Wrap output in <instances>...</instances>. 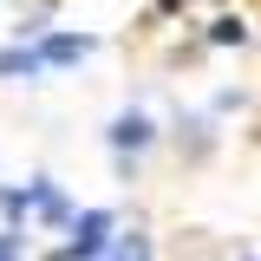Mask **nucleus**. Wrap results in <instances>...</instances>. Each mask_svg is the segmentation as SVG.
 Returning a JSON list of instances; mask_svg holds the SVG:
<instances>
[{"instance_id":"f257e3e1","label":"nucleus","mask_w":261,"mask_h":261,"mask_svg":"<svg viewBox=\"0 0 261 261\" xmlns=\"http://www.w3.org/2000/svg\"><path fill=\"white\" fill-rule=\"evenodd\" d=\"M111 242H118V216H111V209H79L72 228H65V248L53 261H105Z\"/></svg>"},{"instance_id":"f03ea898","label":"nucleus","mask_w":261,"mask_h":261,"mask_svg":"<svg viewBox=\"0 0 261 261\" xmlns=\"http://www.w3.org/2000/svg\"><path fill=\"white\" fill-rule=\"evenodd\" d=\"M85 53H92V33H46L39 39V59L46 65H79Z\"/></svg>"},{"instance_id":"7ed1b4c3","label":"nucleus","mask_w":261,"mask_h":261,"mask_svg":"<svg viewBox=\"0 0 261 261\" xmlns=\"http://www.w3.org/2000/svg\"><path fill=\"white\" fill-rule=\"evenodd\" d=\"M105 137H111V150H144V144H150L157 130H150V118H144V111H118Z\"/></svg>"},{"instance_id":"20e7f679","label":"nucleus","mask_w":261,"mask_h":261,"mask_svg":"<svg viewBox=\"0 0 261 261\" xmlns=\"http://www.w3.org/2000/svg\"><path fill=\"white\" fill-rule=\"evenodd\" d=\"M46 59H39V46H7L0 53V79H39Z\"/></svg>"},{"instance_id":"39448f33","label":"nucleus","mask_w":261,"mask_h":261,"mask_svg":"<svg viewBox=\"0 0 261 261\" xmlns=\"http://www.w3.org/2000/svg\"><path fill=\"white\" fill-rule=\"evenodd\" d=\"M105 261H150V235H144V228H124V235L111 242Z\"/></svg>"},{"instance_id":"423d86ee","label":"nucleus","mask_w":261,"mask_h":261,"mask_svg":"<svg viewBox=\"0 0 261 261\" xmlns=\"http://www.w3.org/2000/svg\"><path fill=\"white\" fill-rule=\"evenodd\" d=\"M209 39H216V46H242V39H248V27H242L235 13H222V20L209 27Z\"/></svg>"},{"instance_id":"0eeeda50","label":"nucleus","mask_w":261,"mask_h":261,"mask_svg":"<svg viewBox=\"0 0 261 261\" xmlns=\"http://www.w3.org/2000/svg\"><path fill=\"white\" fill-rule=\"evenodd\" d=\"M0 261H20V228H0Z\"/></svg>"}]
</instances>
